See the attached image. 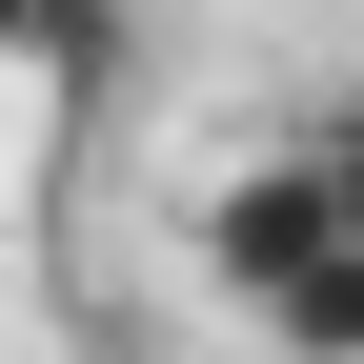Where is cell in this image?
<instances>
[{"instance_id":"obj_3","label":"cell","mask_w":364,"mask_h":364,"mask_svg":"<svg viewBox=\"0 0 364 364\" xmlns=\"http://www.w3.org/2000/svg\"><path fill=\"white\" fill-rule=\"evenodd\" d=\"M263 344H284V364H364V243H344V263H304V284L263 304Z\"/></svg>"},{"instance_id":"obj_1","label":"cell","mask_w":364,"mask_h":364,"mask_svg":"<svg viewBox=\"0 0 364 364\" xmlns=\"http://www.w3.org/2000/svg\"><path fill=\"white\" fill-rule=\"evenodd\" d=\"M182 243H203V284H223V304L263 324V304H284L304 263H344V243H364V182H344V142H324V122H304V142L223 162L203 203H182Z\"/></svg>"},{"instance_id":"obj_2","label":"cell","mask_w":364,"mask_h":364,"mask_svg":"<svg viewBox=\"0 0 364 364\" xmlns=\"http://www.w3.org/2000/svg\"><path fill=\"white\" fill-rule=\"evenodd\" d=\"M122 61H142V0H0V81H41L61 122H102Z\"/></svg>"}]
</instances>
